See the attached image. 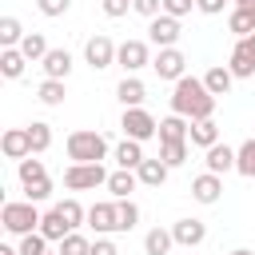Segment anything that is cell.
I'll use <instances>...</instances> for the list:
<instances>
[{"label": "cell", "instance_id": "13", "mask_svg": "<svg viewBox=\"0 0 255 255\" xmlns=\"http://www.w3.org/2000/svg\"><path fill=\"white\" fill-rule=\"evenodd\" d=\"M171 235H175L179 247H199L207 239V227H203V219H175L171 223Z\"/></svg>", "mask_w": 255, "mask_h": 255}, {"label": "cell", "instance_id": "11", "mask_svg": "<svg viewBox=\"0 0 255 255\" xmlns=\"http://www.w3.org/2000/svg\"><path fill=\"white\" fill-rule=\"evenodd\" d=\"M219 195H223V175L203 171V175L191 179V199H195V203H215Z\"/></svg>", "mask_w": 255, "mask_h": 255}, {"label": "cell", "instance_id": "36", "mask_svg": "<svg viewBox=\"0 0 255 255\" xmlns=\"http://www.w3.org/2000/svg\"><path fill=\"white\" fill-rule=\"evenodd\" d=\"M20 255H48V235L44 231H28V235H20V247H16Z\"/></svg>", "mask_w": 255, "mask_h": 255}, {"label": "cell", "instance_id": "24", "mask_svg": "<svg viewBox=\"0 0 255 255\" xmlns=\"http://www.w3.org/2000/svg\"><path fill=\"white\" fill-rule=\"evenodd\" d=\"M143 159H147V155H143V143H139V139H128V135H124V143L116 147V163H120V167H128V171H135V167H139Z\"/></svg>", "mask_w": 255, "mask_h": 255}, {"label": "cell", "instance_id": "17", "mask_svg": "<svg viewBox=\"0 0 255 255\" xmlns=\"http://www.w3.org/2000/svg\"><path fill=\"white\" fill-rule=\"evenodd\" d=\"M227 68H231V76H235V80H251V76H255V56H251V48H247L243 40L231 48V60H227Z\"/></svg>", "mask_w": 255, "mask_h": 255}, {"label": "cell", "instance_id": "39", "mask_svg": "<svg viewBox=\"0 0 255 255\" xmlns=\"http://www.w3.org/2000/svg\"><path fill=\"white\" fill-rule=\"evenodd\" d=\"M48 195H52V179H40V183H28L24 187V199H32V203H40Z\"/></svg>", "mask_w": 255, "mask_h": 255}, {"label": "cell", "instance_id": "9", "mask_svg": "<svg viewBox=\"0 0 255 255\" xmlns=\"http://www.w3.org/2000/svg\"><path fill=\"white\" fill-rule=\"evenodd\" d=\"M179 20L175 16H167V12H159L151 24H147V40L155 44V48H175V40H179Z\"/></svg>", "mask_w": 255, "mask_h": 255}, {"label": "cell", "instance_id": "3", "mask_svg": "<svg viewBox=\"0 0 255 255\" xmlns=\"http://www.w3.org/2000/svg\"><path fill=\"white\" fill-rule=\"evenodd\" d=\"M64 147H68V159L72 163H100L108 155V139L100 131H72Z\"/></svg>", "mask_w": 255, "mask_h": 255}, {"label": "cell", "instance_id": "8", "mask_svg": "<svg viewBox=\"0 0 255 255\" xmlns=\"http://www.w3.org/2000/svg\"><path fill=\"white\" fill-rule=\"evenodd\" d=\"M151 68H155V76L159 80H183L187 76V56L179 52V48H159V56L151 60Z\"/></svg>", "mask_w": 255, "mask_h": 255}, {"label": "cell", "instance_id": "12", "mask_svg": "<svg viewBox=\"0 0 255 255\" xmlns=\"http://www.w3.org/2000/svg\"><path fill=\"white\" fill-rule=\"evenodd\" d=\"M0 147H4V155L8 159H28L32 155V139H28V128H8L4 131V139H0Z\"/></svg>", "mask_w": 255, "mask_h": 255}, {"label": "cell", "instance_id": "6", "mask_svg": "<svg viewBox=\"0 0 255 255\" xmlns=\"http://www.w3.org/2000/svg\"><path fill=\"white\" fill-rule=\"evenodd\" d=\"M116 52H120V44H112V36H104V32H96V36L84 44V60H88L92 72L112 68V64H116Z\"/></svg>", "mask_w": 255, "mask_h": 255}, {"label": "cell", "instance_id": "47", "mask_svg": "<svg viewBox=\"0 0 255 255\" xmlns=\"http://www.w3.org/2000/svg\"><path fill=\"white\" fill-rule=\"evenodd\" d=\"M243 44H247V48H251V56H255V32H251V36H247Z\"/></svg>", "mask_w": 255, "mask_h": 255}, {"label": "cell", "instance_id": "27", "mask_svg": "<svg viewBox=\"0 0 255 255\" xmlns=\"http://www.w3.org/2000/svg\"><path fill=\"white\" fill-rule=\"evenodd\" d=\"M64 96H68L64 80H48V76H44V84L36 88V100H40V104H48V108H60V104H64Z\"/></svg>", "mask_w": 255, "mask_h": 255}, {"label": "cell", "instance_id": "4", "mask_svg": "<svg viewBox=\"0 0 255 255\" xmlns=\"http://www.w3.org/2000/svg\"><path fill=\"white\" fill-rule=\"evenodd\" d=\"M112 171H104V163H68L64 171V187L68 191H92V187H104Z\"/></svg>", "mask_w": 255, "mask_h": 255}, {"label": "cell", "instance_id": "28", "mask_svg": "<svg viewBox=\"0 0 255 255\" xmlns=\"http://www.w3.org/2000/svg\"><path fill=\"white\" fill-rule=\"evenodd\" d=\"M28 139H32V155H44V151L52 147V124L32 120V124H28Z\"/></svg>", "mask_w": 255, "mask_h": 255}, {"label": "cell", "instance_id": "50", "mask_svg": "<svg viewBox=\"0 0 255 255\" xmlns=\"http://www.w3.org/2000/svg\"><path fill=\"white\" fill-rule=\"evenodd\" d=\"M48 255H64V251H48Z\"/></svg>", "mask_w": 255, "mask_h": 255}, {"label": "cell", "instance_id": "33", "mask_svg": "<svg viewBox=\"0 0 255 255\" xmlns=\"http://www.w3.org/2000/svg\"><path fill=\"white\" fill-rule=\"evenodd\" d=\"M56 211L68 219V227H72V231L88 223V207H80V199H60V203H56Z\"/></svg>", "mask_w": 255, "mask_h": 255}, {"label": "cell", "instance_id": "15", "mask_svg": "<svg viewBox=\"0 0 255 255\" xmlns=\"http://www.w3.org/2000/svg\"><path fill=\"white\" fill-rule=\"evenodd\" d=\"M40 64H44V76H48V80H68V72H72V52H68V48H52Z\"/></svg>", "mask_w": 255, "mask_h": 255}, {"label": "cell", "instance_id": "19", "mask_svg": "<svg viewBox=\"0 0 255 255\" xmlns=\"http://www.w3.org/2000/svg\"><path fill=\"white\" fill-rule=\"evenodd\" d=\"M187 143L207 151L211 143H219V124H215V120H191V135H187Z\"/></svg>", "mask_w": 255, "mask_h": 255}, {"label": "cell", "instance_id": "49", "mask_svg": "<svg viewBox=\"0 0 255 255\" xmlns=\"http://www.w3.org/2000/svg\"><path fill=\"white\" fill-rule=\"evenodd\" d=\"M231 255H255V251H247V247H235V251H231Z\"/></svg>", "mask_w": 255, "mask_h": 255}, {"label": "cell", "instance_id": "7", "mask_svg": "<svg viewBox=\"0 0 255 255\" xmlns=\"http://www.w3.org/2000/svg\"><path fill=\"white\" fill-rule=\"evenodd\" d=\"M88 227H92L96 235H112V231H120V203H116V199H100V203H92V207H88Z\"/></svg>", "mask_w": 255, "mask_h": 255}, {"label": "cell", "instance_id": "45", "mask_svg": "<svg viewBox=\"0 0 255 255\" xmlns=\"http://www.w3.org/2000/svg\"><path fill=\"white\" fill-rule=\"evenodd\" d=\"M223 4H227V0H195V8H199L203 16H219V12H223Z\"/></svg>", "mask_w": 255, "mask_h": 255}, {"label": "cell", "instance_id": "41", "mask_svg": "<svg viewBox=\"0 0 255 255\" xmlns=\"http://www.w3.org/2000/svg\"><path fill=\"white\" fill-rule=\"evenodd\" d=\"M191 8H195V0H163V12H167V16H175V20H183Z\"/></svg>", "mask_w": 255, "mask_h": 255}, {"label": "cell", "instance_id": "46", "mask_svg": "<svg viewBox=\"0 0 255 255\" xmlns=\"http://www.w3.org/2000/svg\"><path fill=\"white\" fill-rule=\"evenodd\" d=\"M235 8H255V0H231Z\"/></svg>", "mask_w": 255, "mask_h": 255}, {"label": "cell", "instance_id": "42", "mask_svg": "<svg viewBox=\"0 0 255 255\" xmlns=\"http://www.w3.org/2000/svg\"><path fill=\"white\" fill-rule=\"evenodd\" d=\"M36 8H40L44 16H64V12L72 8V0H36Z\"/></svg>", "mask_w": 255, "mask_h": 255}, {"label": "cell", "instance_id": "23", "mask_svg": "<svg viewBox=\"0 0 255 255\" xmlns=\"http://www.w3.org/2000/svg\"><path fill=\"white\" fill-rule=\"evenodd\" d=\"M203 84H207V92H211V96H227V92H231V84H235V76H231V68H227V64H215V68H207Z\"/></svg>", "mask_w": 255, "mask_h": 255}, {"label": "cell", "instance_id": "40", "mask_svg": "<svg viewBox=\"0 0 255 255\" xmlns=\"http://www.w3.org/2000/svg\"><path fill=\"white\" fill-rule=\"evenodd\" d=\"M131 12H139V16L155 20V16L163 12V0H131Z\"/></svg>", "mask_w": 255, "mask_h": 255}, {"label": "cell", "instance_id": "32", "mask_svg": "<svg viewBox=\"0 0 255 255\" xmlns=\"http://www.w3.org/2000/svg\"><path fill=\"white\" fill-rule=\"evenodd\" d=\"M20 52L28 56V64H36V60H44L52 48H48V40H44V32H28L24 40H20Z\"/></svg>", "mask_w": 255, "mask_h": 255}, {"label": "cell", "instance_id": "5", "mask_svg": "<svg viewBox=\"0 0 255 255\" xmlns=\"http://www.w3.org/2000/svg\"><path fill=\"white\" fill-rule=\"evenodd\" d=\"M120 128H124V135L128 139H151V135H159V124H155V116L147 112V108H124V120H120Z\"/></svg>", "mask_w": 255, "mask_h": 255}, {"label": "cell", "instance_id": "14", "mask_svg": "<svg viewBox=\"0 0 255 255\" xmlns=\"http://www.w3.org/2000/svg\"><path fill=\"white\" fill-rule=\"evenodd\" d=\"M203 163H207V171L227 175V171H235V147H227V143H211L207 155H203Z\"/></svg>", "mask_w": 255, "mask_h": 255}, {"label": "cell", "instance_id": "25", "mask_svg": "<svg viewBox=\"0 0 255 255\" xmlns=\"http://www.w3.org/2000/svg\"><path fill=\"white\" fill-rule=\"evenodd\" d=\"M171 247H175V235H171L167 227H151V231L143 235V251H147V255H167Z\"/></svg>", "mask_w": 255, "mask_h": 255}, {"label": "cell", "instance_id": "1", "mask_svg": "<svg viewBox=\"0 0 255 255\" xmlns=\"http://www.w3.org/2000/svg\"><path fill=\"white\" fill-rule=\"evenodd\" d=\"M215 100L219 96H211L207 84L195 80V76H183L171 88V112L175 116H187V120H211L215 116Z\"/></svg>", "mask_w": 255, "mask_h": 255}, {"label": "cell", "instance_id": "31", "mask_svg": "<svg viewBox=\"0 0 255 255\" xmlns=\"http://www.w3.org/2000/svg\"><path fill=\"white\" fill-rule=\"evenodd\" d=\"M24 36H28V32L20 28L16 16H0V48H20Z\"/></svg>", "mask_w": 255, "mask_h": 255}, {"label": "cell", "instance_id": "44", "mask_svg": "<svg viewBox=\"0 0 255 255\" xmlns=\"http://www.w3.org/2000/svg\"><path fill=\"white\" fill-rule=\"evenodd\" d=\"M88 255H120V251H116V243H112V239L96 235V243H92V251H88Z\"/></svg>", "mask_w": 255, "mask_h": 255}, {"label": "cell", "instance_id": "16", "mask_svg": "<svg viewBox=\"0 0 255 255\" xmlns=\"http://www.w3.org/2000/svg\"><path fill=\"white\" fill-rule=\"evenodd\" d=\"M135 183H139V175L135 171H128V167H116L112 175H108V191H112V199H131V191H135Z\"/></svg>", "mask_w": 255, "mask_h": 255}, {"label": "cell", "instance_id": "43", "mask_svg": "<svg viewBox=\"0 0 255 255\" xmlns=\"http://www.w3.org/2000/svg\"><path fill=\"white\" fill-rule=\"evenodd\" d=\"M100 8H104V16H128V8H131V0H100Z\"/></svg>", "mask_w": 255, "mask_h": 255}, {"label": "cell", "instance_id": "2", "mask_svg": "<svg viewBox=\"0 0 255 255\" xmlns=\"http://www.w3.org/2000/svg\"><path fill=\"white\" fill-rule=\"evenodd\" d=\"M40 211H36V203L32 199H12V203H4L0 207V223H4V231L8 235H28V231H40Z\"/></svg>", "mask_w": 255, "mask_h": 255}, {"label": "cell", "instance_id": "26", "mask_svg": "<svg viewBox=\"0 0 255 255\" xmlns=\"http://www.w3.org/2000/svg\"><path fill=\"white\" fill-rule=\"evenodd\" d=\"M227 28H231L239 40H247V36L255 32V8H231V16H227Z\"/></svg>", "mask_w": 255, "mask_h": 255}, {"label": "cell", "instance_id": "10", "mask_svg": "<svg viewBox=\"0 0 255 255\" xmlns=\"http://www.w3.org/2000/svg\"><path fill=\"white\" fill-rule=\"evenodd\" d=\"M116 64L131 76V72H139L143 64H151V52H147V40H124L120 44V52H116Z\"/></svg>", "mask_w": 255, "mask_h": 255}, {"label": "cell", "instance_id": "21", "mask_svg": "<svg viewBox=\"0 0 255 255\" xmlns=\"http://www.w3.org/2000/svg\"><path fill=\"white\" fill-rule=\"evenodd\" d=\"M167 171H171V167H167L163 159H143V163L135 167V175H139L143 187H163V183H167Z\"/></svg>", "mask_w": 255, "mask_h": 255}, {"label": "cell", "instance_id": "34", "mask_svg": "<svg viewBox=\"0 0 255 255\" xmlns=\"http://www.w3.org/2000/svg\"><path fill=\"white\" fill-rule=\"evenodd\" d=\"M159 159L167 167H179L187 163V139H171V143H159Z\"/></svg>", "mask_w": 255, "mask_h": 255}, {"label": "cell", "instance_id": "20", "mask_svg": "<svg viewBox=\"0 0 255 255\" xmlns=\"http://www.w3.org/2000/svg\"><path fill=\"white\" fill-rule=\"evenodd\" d=\"M116 96H120V104H124V108H143V96H147V88H143L135 76H124V80L116 84Z\"/></svg>", "mask_w": 255, "mask_h": 255}, {"label": "cell", "instance_id": "18", "mask_svg": "<svg viewBox=\"0 0 255 255\" xmlns=\"http://www.w3.org/2000/svg\"><path fill=\"white\" fill-rule=\"evenodd\" d=\"M191 135V120L187 116H163L159 120V143H171V139H187Z\"/></svg>", "mask_w": 255, "mask_h": 255}, {"label": "cell", "instance_id": "29", "mask_svg": "<svg viewBox=\"0 0 255 255\" xmlns=\"http://www.w3.org/2000/svg\"><path fill=\"white\" fill-rule=\"evenodd\" d=\"M40 231L48 235V243H60V239H64V235H68L72 227H68V219H64V215H60V211L52 207V211H48V215L40 219Z\"/></svg>", "mask_w": 255, "mask_h": 255}, {"label": "cell", "instance_id": "22", "mask_svg": "<svg viewBox=\"0 0 255 255\" xmlns=\"http://www.w3.org/2000/svg\"><path fill=\"white\" fill-rule=\"evenodd\" d=\"M24 64H28V56L20 48H0V76L4 80H20L24 76Z\"/></svg>", "mask_w": 255, "mask_h": 255}, {"label": "cell", "instance_id": "30", "mask_svg": "<svg viewBox=\"0 0 255 255\" xmlns=\"http://www.w3.org/2000/svg\"><path fill=\"white\" fill-rule=\"evenodd\" d=\"M235 171L247 175V179H255V135L235 147Z\"/></svg>", "mask_w": 255, "mask_h": 255}, {"label": "cell", "instance_id": "37", "mask_svg": "<svg viewBox=\"0 0 255 255\" xmlns=\"http://www.w3.org/2000/svg\"><path fill=\"white\" fill-rule=\"evenodd\" d=\"M60 251H64V255H88V251H92V243H88L80 231H68V235L60 239Z\"/></svg>", "mask_w": 255, "mask_h": 255}, {"label": "cell", "instance_id": "35", "mask_svg": "<svg viewBox=\"0 0 255 255\" xmlns=\"http://www.w3.org/2000/svg\"><path fill=\"white\" fill-rule=\"evenodd\" d=\"M20 183L28 187V183H40V179H48V171H44V159H36V155H28V159H20Z\"/></svg>", "mask_w": 255, "mask_h": 255}, {"label": "cell", "instance_id": "48", "mask_svg": "<svg viewBox=\"0 0 255 255\" xmlns=\"http://www.w3.org/2000/svg\"><path fill=\"white\" fill-rule=\"evenodd\" d=\"M0 255H20V251L16 247H0Z\"/></svg>", "mask_w": 255, "mask_h": 255}, {"label": "cell", "instance_id": "38", "mask_svg": "<svg viewBox=\"0 0 255 255\" xmlns=\"http://www.w3.org/2000/svg\"><path fill=\"white\" fill-rule=\"evenodd\" d=\"M116 203H120V231H131L139 223V207L131 199H116Z\"/></svg>", "mask_w": 255, "mask_h": 255}]
</instances>
